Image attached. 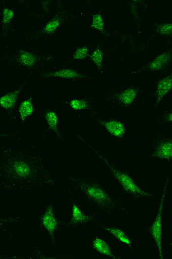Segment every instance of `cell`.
<instances>
[{"label": "cell", "mask_w": 172, "mask_h": 259, "mask_svg": "<svg viewBox=\"0 0 172 259\" xmlns=\"http://www.w3.org/2000/svg\"><path fill=\"white\" fill-rule=\"evenodd\" d=\"M169 179H167L163 189V193L161 196L160 202H159V209L156 219L153 223L150 225L148 228V231L152 236L155 244L157 246L158 256L159 258H164L163 254L162 240V212L163 205H164L165 199L166 196L167 186H168Z\"/></svg>", "instance_id": "obj_5"}, {"label": "cell", "mask_w": 172, "mask_h": 259, "mask_svg": "<svg viewBox=\"0 0 172 259\" xmlns=\"http://www.w3.org/2000/svg\"><path fill=\"white\" fill-rule=\"evenodd\" d=\"M17 63L29 69H33L38 65L41 58L34 52L22 50L16 57Z\"/></svg>", "instance_id": "obj_13"}, {"label": "cell", "mask_w": 172, "mask_h": 259, "mask_svg": "<svg viewBox=\"0 0 172 259\" xmlns=\"http://www.w3.org/2000/svg\"><path fill=\"white\" fill-rule=\"evenodd\" d=\"M26 83H24L22 86L13 91L10 92L5 95L2 96L0 98V107L2 109L7 111H12L15 109L19 96L24 89Z\"/></svg>", "instance_id": "obj_14"}, {"label": "cell", "mask_w": 172, "mask_h": 259, "mask_svg": "<svg viewBox=\"0 0 172 259\" xmlns=\"http://www.w3.org/2000/svg\"><path fill=\"white\" fill-rule=\"evenodd\" d=\"M35 108L33 103L32 97H29L24 100L20 103L18 108V112L19 118L22 122L25 121L34 113Z\"/></svg>", "instance_id": "obj_18"}, {"label": "cell", "mask_w": 172, "mask_h": 259, "mask_svg": "<svg viewBox=\"0 0 172 259\" xmlns=\"http://www.w3.org/2000/svg\"><path fill=\"white\" fill-rule=\"evenodd\" d=\"M2 185L7 188L53 186L56 182L43 160L33 154L4 149L1 160Z\"/></svg>", "instance_id": "obj_1"}, {"label": "cell", "mask_w": 172, "mask_h": 259, "mask_svg": "<svg viewBox=\"0 0 172 259\" xmlns=\"http://www.w3.org/2000/svg\"><path fill=\"white\" fill-rule=\"evenodd\" d=\"M90 27L91 28L99 31L100 33H102L103 35H107L105 28H104L103 17L100 12H96V13L92 15Z\"/></svg>", "instance_id": "obj_23"}, {"label": "cell", "mask_w": 172, "mask_h": 259, "mask_svg": "<svg viewBox=\"0 0 172 259\" xmlns=\"http://www.w3.org/2000/svg\"><path fill=\"white\" fill-rule=\"evenodd\" d=\"M99 123L111 136L117 139H123L127 135V130L122 121L117 119L97 120Z\"/></svg>", "instance_id": "obj_11"}, {"label": "cell", "mask_w": 172, "mask_h": 259, "mask_svg": "<svg viewBox=\"0 0 172 259\" xmlns=\"http://www.w3.org/2000/svg\"><path fill=\"white\" fill-rule=\"evenodd\" d=\"M15 16V12L11 8L5 7L3 10L2 27L4 30H7L9 27L12 19Z\"/></svg>", "instance_id": "obj_25"}, {"label": "cell", "mask_w": 172, "mask_h": 259, "mask_svg": "<svg viewBox=\"0 0 172 259\" xmlns=\"http://www.w3.org/2000/svg\"><path fill=\"white\" fill-rule=\"evenodd\" d=\"M66 17L64 10H61L47 23L35 36L52 35L55 33L62 24L66 22Z\"/></svg>", "instance_id": "obj_10"}, {"label": "cell", "mask_w": 172, "mask_h": 259, "mask_svg": "<svg viewBox=\"0 0 172 259\" xmlns=\"http://www.w3.org/2000/svg\"><path fill=\"white\" fill-rule=\"evenodd\" d=\"M44 116L50 131L61 139V135L59 130V118L56 112L49 108L44 112Z\"/></svg>", "instance_id": "obj_17"}, {"label": "cell", "mask_w": 172, "mask_h": 259, "mask_svg": "<svg viewBox=\"0 0 172 259\" xmlns=\"http://www.w3.org/2000/svg\"><path fill=\"white\" fill-rule=\"evenodd\" d=\"M51 2L48 1H43L40 3L41 9L43 10L45 14H47L49 11V7Z\"/></svg>", "instance_id": "obj_28"}, {"label": "cell", "mask_w": 172, "mask_h": 259, "mask_svg": "<svg viewBox=\"0 0 172 259\" xmlns=\"http://www.w3.org/2000/svg\"><path fill=\"white\" fill-rule=\"evenodd\" d=\"M144 2L141 1H132L128 2V8L133 20L137 24L138 28L142 29L143 26V20L142 18L141 6Z\"/></svg>", "instance_id": "obj_19"}, {"label": "cell", "mask_w": 172, "mask_h": 259, "mask_svg": "<svg viewBox=\"0 0 172 259\" xmlns=\"http://www.w3.org/2000/svg\"><path fill=\"white\" fill-rule=\"evenodd\" d=\"M41 226L48 232L52 240H54V235L61 226L60 221L54 215L53 206L49 204L46 208L44 214L40 217Z\"/></svg>", "instance_id": "obj_8"}, {"label": "cell", "mask_w": 172, "mask_h": 259, "mask_svg": "<svg viewBox=\"0 0 172 259\" xmlns=\"http://www.w3.org/2000/svg\"><path fill=\"white\" fill-rule=\"evenodd\" d=\"M151 156L159 160H172V139L159 141L155 146Z\"/></svg>", "instance_id": "obj_12"}, {"label": "cell", "mask_w": 172, "mask_h": 259, "mask_svg": "<svg viewBox=\"0 0 172 259\" xmlns=\"http://www.w3.org/2000/svg\"><path fill=\"white\" fill-rule=\"evenodd\" d=\"M97 154L110 169L116 181L119 183L123 189L128 194L135 198H146L153 196L152 194L147 193V192L142 190L129 174L116 169L108 162L105 157L98 153V152Z\"/></svg>", "instance_id": "obj_3"}, {"label": "cell", "mask_w": 172, "mask_h": 259, "mask_svg": "<svg viewBox=\"0 0 172 259\" xmlns=\"http://www.w3.org/2000/svg\"><path fill=\"white\" fill-rule=\"evenodd\" d=\"M172 66V45L157 54L148 63L137 71L138 73L164 72Z\"/></svg>", "instance_id": "obj_4"}, {"label": "cell", "mask_w": 172, "mask_h": 259, "mask_svg": "<svg viewBox=\"0 0 172 259\" xmlns=\"http://www.w3.org/2000/svg\"><path fill=\"white\" fill-rule=\"evenodd\" d=\"M73 185L81 190L87 198L105 211L119 209L120 203L116 201L101 185L91 179L73 180Z\"/></svg>", "instance_id": "obj_2"}, {"label": "cell", "mask_w": 172, "mask_h": 259, "mask_svg": "<svg viewBox=\"0 0 172 259\" xmlns=\"http://www.w3.org/2000/svg\"><path fill=\"white\" fill-rule=\"evenodd\" d=\"M89 56V47L84 46V47L77 48L73 54V59L74 60H83Z\"/></svg>", "instance_id": "obj_26"}, {"label": "cell", "mask_w": 172, "mask_h": 259, "mask_svg": "<svg viewBox=\"0 0 172 259\" xmlns=\"http://www.w3.org/2000/svg\"><path fill=\"white\" fill-rule=\"evenodd\" d=\"M158 122L161 124L172 123V109L159 117Z\"/></svg>", "instance_id": "obj_27"}, {"label": "cell", "mask_w": 172, "mask_h": 259, "mask_svg": "<svg viewBox=\"0 0 172 259\" xmlns=\"http://www.w3.org/2000/svg\"><path fill=\"white\" fill-rule=\"evenodd\" d=\"M141 93V89L140 87L132 86L116 92L112 95V98L119 106L128 108L131 107L136 102Z\"/></svg>", "instance_id": "obj_6"}, {"label": "cell", "mask_w": 172, "mask_h": 259, "mask_svg": "<svg viewBox=\"0 0 172 259\" xmlns=\"http://www.w3.org/2000/svg\"><path fill=\"white\" fill-rule=\"evenodd\" d=\"M171 91H172V72L158 79L156 82L154 104L155 109H157Z\"/></svg>", "instance_id": "obj_7"}, {"label": "cell", "mask_w": 172, "mask_h": 259, "mask_svg": "<svg viewBox=\"0 0 172 259\" xmlns=\"http://www.w3.org/2000/svg\"><path fill=\"white\" fill-rule=\"evenodd\" d=\"M71 109L75 111H85L93 109L91 103L86 99H74L69 103Z\"/></svg>", "instance_id": "obj_22"}, {"label": "cell", "mask_w": 172, "mask_h": 259, "mask_svg": "<svg viewBox=\"0 0 172 259\" xmlns=\"http://www.w3.org/2000/svg\"><path fill=\"white\" fill-rule=\"evenodd\" d=\"M39 76L43 78L52 77L74 80H85V79L89 78V75L79 72L76 69L68 68V67L51 71V72L41 73Z\"/></svg>", "instance_id": "obj_9"}, {"label": "cell", "mask_w": 172, "mask_h": 259, "mask_svg": "<svg viewBox=\"0 0 172 259\" xmlns=\"http://www.w3.org/2000/svg\"><path fill=\"white\" fill-rule=\"evenodd\" d=\"M94 220V217L84 214L80 209L77 203L73 202L72 208V216L69 221L70 226H77V225L87 224Z\"/></svg>", "instance_id": "obj_15"}, {"label": "cell", "mask_w": 172, "mask_h": 259, "mask_svg": "<svg viewBox=\"0 0 172 259\" xmlns=\"http://www.w3.org/2000/svg\"><path fill=\"white\" fill-rule=\"evenodd\" d=\"M102 229L105 230L106 232L111 234L116 239L118 240L121 243L127 245L130 248L132 249V244L131 239L123 230L115 227H102Z\"/></svg>", "instance_id": "obj_21"}, {"label": "cell", "mask_w": 172, "mask_h": 259, "mask_svg": "<svg viewBox=\"0 0 172 259\" xmlns=\"http://www.w3.org/2000/svg\"><path fill=\"white\" fill-rule=\"evenodd\" d=\"M90 59L93 62L98 71L101 72L104 59L103 49L100 46H97L90 56Z\"/></svg>", "instance_id": "obj_24"}, {"label": "cell", "mask_w": 172, "mask_h": 259, "mask_svg": "<svg viewBox=\"0 0 172 259\" xmlns=\"http://www.w3.org/2000/svg\"><path fill=\"white\" fill-rule=\"evenodd\" d=\"M154 34L165 40L172 38V21L162 22L156 24L154 28Z\"/></svg>", "instance_id": "obj_20"}, {"label": "cell", "mask_w": 172, "mask_h": 259, "mask_svg": "<svg viewBox=\"0 0 172 259\" xmlns=\"http://www.w3.org/2000/svg\"><path fill=\"white\" fill-rule=\"evenodd\" d=\"M91 246L96 252L114 259L119 258L112 252L110 245L105 240L100 237H96L92 241Z\"/></svg>", "instance_id": "obj_16"}]
</instances>
